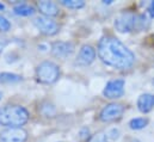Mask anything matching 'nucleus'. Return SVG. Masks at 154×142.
<instances>
[{"label":"nucleus","instance_id":"f257e3e1","mask_svg":"<svg viewBox=\"0 0 154 142\" xmlns=\"http://www.w3.org/2000/svg\"><path fill=\"white\" fill-rule=\"evenodd\" d=\"M98 56L106 66L116 69H128L135 62L133 51L112 36H104L99 41Z\"/></svg>","mask_w":154,"mask_h":142},{"label":"nucleus","instance_id":"f03ea898","mask_svg":"<svg viewBox=\"0 0 154 142\" xmlns=\"http://www.w3.org/2000/svg\"><path fill=\"white\" fill-rule=\"evenodd\" d=\"M29 121V111L20 105H5L0 109V125L22 128Z\"/></svg>","mask_w":154,"mask_h":142},{"label":"nucleus","instance_id":"7ed1b4c3","mask_svg":"<svg viewBox=\"0 0 154 142\" xmlns=\"http://www.w3.org/2000/svg\"><path fill=\"white\" fill-rule=\"evenodd\" d=\"M36 76L42 84H54L60 76V68L51 61H43L36 68Z\"/></svg>","mask_w":154,"mask_h":142},{"label":"nucleus","instance_id":"20e7f679","mask_svg":"<svg viewBox=\"0 0 154 142\" xmlns=\"http://www.w3.org/2000/svg\"><path fill=\"white\" fill-rule=\"evenodd\" d=\"M115 28L118 32L125 34L137 30V14L131 12H123L115 19Z\"/></svg>","mask_w":154,"mask_h":142},{"label":"nucleus","instance_id":"39448f33","mask_svg":"<svg viewBox=\"0 0 154 142\" xmlns=\"http://www.w3.org/2000/svg\"><path fill=\"white\" fill-rule=\"evenodd\" d=\"M34 25L37 28V30L41 34L45 36L55 35V34L59 32V29H60L59 24L54 19H51L49 17H45V16H39L37 18H35L34 19Z\"/></svg>","mask_w":154,"mask_h":142},{"label":"nucleus","instance_id":"423d86ee","mask_svg":"<svg viewBox=\"0 0 154 142\" xmlns=\"http://www.w3.org/2000/svg\"><path fill=\"white\" fill-rule=\"evenodd\" d=\"M124 85H125V81L123 79L110 80L103 90V96L109 99L121 98L124 93Z\"/></svg>","mask_w":154,"mask_h":142},{"label":"nucleus","instance_id":"0eeeda50","mask_svg":"<svg viewBox=\"0 0 154 142\" xmlns=\"http://www.w3.org/2000/svg\"><path fill=\"white\" fill-rule=\"evenodd\" d=\"M28 133L23 128H6L0 133V142H25Z\"/></svg>","mask_w":154,"mask_h":142},{"label":"nucleus","instance_id":"6e6552de","mask_svg":"<svg viewBox=\"0 0 154 142\" xmlns=\"http://www.w3.org/2000/svg\"><path fill=\"white\" fill-rule=\"evenodd\" d=\"M124 112V106L118 103H111L108 104L102 109L99 113V119L103 122H111L119 118Z\"/></svg>","mask_w":154,"mask_h":142},{"label":"nucleus","instance_id":"1a4fd4ad","mask_svg":"<svg viewBox=\"0 0 154 142\" xmlns=\"http://www.w3.org/2000/svg\"><path fill=\"white\" fill-rule=\"evenodd\" d=\"M74 51V45L72 42H65V41H57L54 42L51 45V54L55 57L65 59L69 56Z\"/></svg>","mask_w":154,"mask_h":142},{"label":"nucleus","instance_id":"9d476101","mask_svg":"<svg viewBox=\"0 0 154 142\" xmlns=\"http://www.w3.org/2000/svg\"><path fill=\"white\" fill-rule=\"evenodd\" d=\"M96 56H97V53H96V49L91 45H82L81 49L79 50V54H78V62L82 66H88L91 65L94 60H96Z\"/></svg>","mask_w":154,"mask_h":142},{"label":"nucleus","instance_id":"9b49d317","mask_svg":"<svg viewBox=\"0 0 154 142\" xmlns=\"http://www.w3.org/2000/svg\"><path fill=\"white\" fill-rule=\"evenodd\" d=\"M37 7L41 11V13H43V16L45 17H55L59 14L60 10H59V6L53 2V1H48V0H42V1H38L37 2Z\"/></svg>","mask_w":154,"mask_h":142},{"label":"nucleus","instance_id":"f8f14e48","mask_svg":"<svg viewBox=\"0 0 154 142\" xmlns=\"http://www.w3.org/2000/svg\"><path fill=\"white\" fill-rule=\"evenodd\" d=\"M154 107V96L149 93H143L137 99V109L142 113H148Z\"/></svg>","mask_w":154,"mask_h":142},{"label":"nucleus","instance_id":"ddd939ff","mask_svg":"<svg viewBox=\"0 0 154 142\" xmlns=\"http://www.w3.org/2000/svg\"><path fill=\"white\" fill-rule=\"evenodd\" d=\"M36 10L34 6L29 5V4H25V2H22V4H18L13 7V13L17 14V16H23V17H29V16H32L35 14Z\"/></svg>","mask_w":154,"mask_h":142},{"label":"nucleus","instance_id":"4468645a","mask_svg":"<svg viewBox=\"0 0 154 142\" xmlns=\"http://www.w3.org/2000/svg\"><path fill=\"white\" fill-rule=\"evenodd\" d=\"M148 124V119L145 117H136L129 121V128L133 130H141L146 128Z\"/></svg>","mask_w":154,"mask_h":142},{"label":"nucleus","instance_id":"2eb2a0df","mask_svg":"<svg viewBox=\"0 0 154 142\" xmlns=\"http://www.w3.org/2000/svg\"><path fill=\"white\" fill-rule=\"evenodd\" d=\"M20 80H22L20 75L14 74V73H1L0 74V82H4V84H13Z\"/></svg>","mask_w":154,"mask_h":142},{"label":"nucleus","instance_id":"dca6fc26","mask_svg":"<svg viewBox=\"0 0 154 142\" xmlns=\"http://www.w3.org/2000/svg\"><path fill=\"white\" fill-rule=\"evenodd\" d=\"M61 4L72 10H79L85 6V1H82V0H62Z\"/></svg>","mask_w":154,"mask_h":142},{"label":"nucleus","instance_id":"f3484780","mask_svg":"<svg viewBox=\"0 0 154 142\" xmlns=\"http://www.w3.org/2000/svg\"><path fill=\"white\" fill-rule=\"evenodd\" d=\"M10 29H11V23L7 20V18L0 14V32H6Z\"/></svg>","mask_w":154,"mask_h":142},{"label":"nucleus","instance_id":"a211bd4d","mask_svg":"<svg viewBox=\"0 0 154 142\" xmlns=\"http://www.w3.org/2000/svg\"><path fill=\"white\" fill-rule=\"evenodd\" d=\"M90 142H109V139H108L106 134H104V133H99V134L92 136L91 140H90Z\"/></svg>","mask_w":154,"mask_h":142},{"label":"nucleus","instance_id":"6ab92c4d","mask_svg":"<svg viewBox=\"0 0 154 142\" xmlns=\"http://www.w3.org/2000/svg\"><path fill=\"white\" fill-rule=\"evenodd\" d=\"M106 136H108L109 140L115 141V140H117V139L119 137V130L116 129V128H112V129H110V130L106 133Z\"/></svg>","mask_w":154,"mask_h":142},{"label":"nucleus","instance_id":"aec40b11","mask_svg":"<svg viewBox=\"0 0 154 142\" xmlns=\"http://www.w3.org/2000/svg\"><path fill=\"white\" fill-rule=\"evenodd\" d=\"M147 11H148V14H149V16L153 18V17H154V1H152V2H151V5L148 6V10H147Z\"/></svg>","mask_w":154,"mask_h":142},{"label":"nucleus","instance_id":"412c9836","mask_svg":"<svg viewBox=\"0 0 154 142\" xmlns=\"http://www.w3.org/2000/svg\"><path fill=\"white\" fill-rule=\"evenodd\" d=\"M4 8H5V5L0 2V11H1V10H4Z\"/></svg>","mask_w":154,"mask_h":142},{"label":"nucleus","instance_id":"4be33fe9","mask_svg":"<svg viewBox=\"0 0 154 142\" xmlns=\"http://www.w3.org/2000/svg\"><path fill=\"white\" fill-rule=\"evenodd\" d=\"M1 98H2V93L0 92V99H1Z\"/></svg>","mask_w":154,"mask_h":142},{"label":"nucleus","instance_id":"5701e85b","mask_svg":"<svg viewBox=\"0 0 154 142\" xmlns=\"http://www.w3.org/2000/svg\"><path fill=\"white\" fill-rule=\"evenodd\" d=\"M152 82H153V85H154V79H153V81H152Z\"/></svg>","mask_w":154,"mask_h":142}]
</instances>
